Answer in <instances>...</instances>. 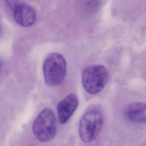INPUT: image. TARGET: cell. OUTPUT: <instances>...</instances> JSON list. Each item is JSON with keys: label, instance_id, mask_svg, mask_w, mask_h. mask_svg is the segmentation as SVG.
Here are the masks:
<instances>
[{"label": "cell", "instance_id": "6da1fadb", "mask_svg": "<svg viewBox=\"0 0 146 146\" xmlns=\"http://www.w3.org/2000/svg\"><path fill=\"white\" fill-rule=\"evenodd\" d=\"M103 123V116L100 110L91 108L82 116L79 133L81 140L87 143L94 140L99 134Z\"/></svg>", "mask_w": 146, "mask_h": 146}, {"label": "cell", "instance_id": "7a4b0ae2", "mask_svg": "<svg viewBox=\"0 0 146 146\" xmlns=\"http://www.w3.org/2000/svg\"><path fill=\"white\" fill-rule=\"evenodd\" d=\"M67 72L65 58L58 53H52L45 60L43 65L44 78L46 84L50 87H55L64 80Z\"/></svg>", "mask_w": 146, "mask_h": 146}, {"label": "cell", "instance_id": "3957f363", "mask_svg": "<svg viewBox=\"0 0 146 146\" xmlns=\"http://www.w3.org/2000/svg\"><path fill=\"white\" fill-rule=\"evenodd\" d=\"M32 131L36 139L41 142L52 140L57 132V121L54 112L48 108L40 112L32 126Z\"/></svg>", "mask_w": 146, "mask_h": 146}, {"label": "cell", "instance_id": "277c9868", "mask_svg": "<svg viewBox=\"0 0 146 146\" xmlns=\"http://www.w3.org/2000/svg\"><path fill=\"white\" fill-rule=\"evenodd\" d=\"M108 70L102 65H93L86 68L82 74V82L88 93L96 94L100 92L107 84Z\"/></svg>", "mask_w": 146, "mask_h": 146}, {"label": "cell", "instance_id": "5b68a950", "mask_svg": "<svg viewBox=\"0 0 146 146\" xmlns=\"http://www.w3.org/2000/svg\"><path fill=\"white\" fill-rule=\"evenodd\" d=\"M11 11L15 22L25 27L32 26L36 21L34 9L26 3L19 0H3Z\"/></svg>", "mask_w": 146, "mask_h": 146}, {"label": "cell", "instance_id": "8992f818", "mask_svg": "<svg viewBox=\"0 0 146 146\" xmlns=\"http://www.w3.org/2000/svg\"><path fill=\"white\" fill-rule=\"evenodd\" d=\"M79 100L76 94L71 93L60 101L57 111L60 123L65 124L70 119L78 106Z\"/></svg>", "mask_w": 146, "mask_h": 146}, {"label": "cell", "instance_id": "52a82bcc", "mask_svg": "<svg viewBox=\"0 0 146 146\" xmlns=\"http://www.w3.org/2000/svg\"><path fill=\"white\" fill-rule=\"evenodd\" d=\"M126 117L129 121L136 123H146V104L135 102L126 109Z\"/></svg>", "mask_w": 146, "mask_h": 146}]
</instances>
